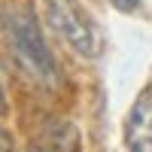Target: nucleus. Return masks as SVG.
I'll use <instances>...</instances> for the list:
<instances>
[{
    "label": "nucleus",
    "instance_id": "obj_8",
    "mask_svg": "<svg viewBox=\"0 0 152 152\" xmlns=\"http://www.w3.org/2000/svg\"><path fill=\"white\" fill-rule=\"evenodd\" d=\"M31 152H46V149H37V146H34V149H31Z\"/></svg>",
    "mask_w": 152,
    "mask_h": 152
},
{
    "label": "nucleus",
    "instance_id": "obj_2",
    "mask_svg": "<svg viewBox=\"0 0 152 152\" xmlns=\"http://www.w3.org/2000/svg\"><path fill=\"white\" fill-rule=\"evenodd\" d=\"M43 12L46 21L61 40H64L76 55L82 58H94L100 49V37L94 21L85 15V9L76 0H43Z\"/></svg>",
    "mask_w": 152,
    "mask_h": 152
},
{
    "label": "nucleus",
    "instance_id": "obj_1",
    "mask_svg": "<svg viewBox=\"0 0 152 152\" xmlns=\"http://www.w3.org/2000/svg\"><path fill=\"white\" fill-rule=\"evenodd\" d=\"M3 28H6V40H9L12 55L18 58V64L40 85L55 88L61 82V70H58V61L52 55V49H49L46 37L40 34L37 18L24 9H9Z\"/></svg>",
    "mask_w": 152,
    "mask_h": 152
},
{
    "label": "nucleus",
    "instance_id": "obj_5",
    "mask_svg": "<svg viewBox=\"0 0 152 152\" xmlns=\"http://www.w3.org/2000/svg\"><path fill=\"white\" fill-rule=\"evenodd\" d=\"M0 152H15V146H12V137H9V131L0 125Z\"/></svg>",
    "mask_w": 152,
    "mask_h": 152
},
{
    "label": "nucleus",
    "instance_id": "obj_7",
    "mask_svg": "<svg viewBox=\"0 0 152 152\" xmlns=\"http://www.w3.org/2000/svg\"><path fill=\"white\" fill-rule=\"evenodd\" d=\"M6 110V91H3V82H0V113Z\"/></svg>",
    "mask_w": 152,
    "mask_h": 152
},
{
    "label": "nucleus",
    "instance_id": "obj_3",
    "mask_svg": "<svg viewBox=\"0 0 152 152\" xmlns=\"http://www.w3.org/2000/svg\"><path fill=\"white\" fill-rule=\"evenodd\" d=\"M125 146L128 152H152V85L137 94L125 119Z\"/></svg>",
    "mask_w": 152,
    "mask_h": 152
},
{
    "label": "nucleus",
    "instance_id": "obj_4",
    "mask_svg": "<svg viewBox=\"0 0 152 152\" xmlns=\"http://www.w3.org/2000/svg\"><path fill=\"white\" fill-rule=\"evenodd\" d=\"M49 137H52V152H79V137H76L73 125L52 122L49 125Z\"/></svg>",
    "mask_w": 152,
    "mask_h": 152
},
{
    "label": "nucleus",
    "instance_id": "obj_6",
    "mask_svg": "<svg viewBox=\"0 0 152 152\" xmlns=\"http://www.w3.org/2000/svg\"><path fill=\"white\" fill-rule=\"evenodd\" d=\"M113 6H116L119 12H134L137 6H140V0H113Z\"/></svg>",
    "mask_w": 152,
    "mask_h": 152
}]
</instances>
